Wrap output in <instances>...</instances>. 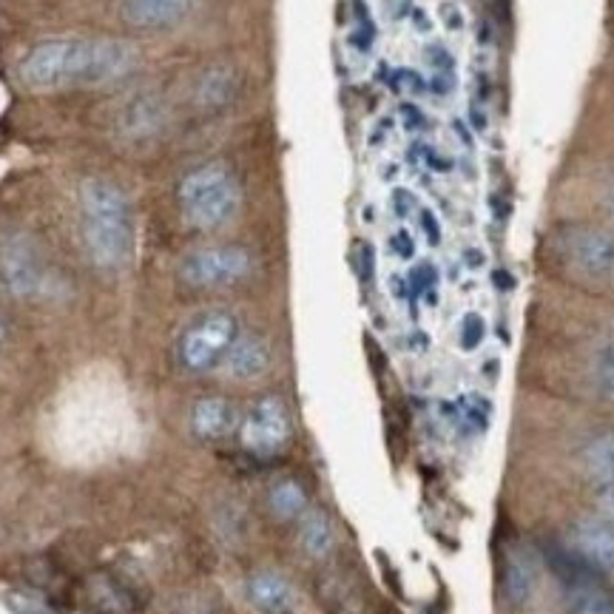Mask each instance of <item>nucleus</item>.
Segmentation results:
<instances>
[{
	"instance_id": "1",
	"label": "nucleus",
	"mask_w": 614,
	"mask_h": 614,
	"mask_svg": "<svg viewBox=\"0 0 614 614\" xmlns=\"http://www.w3.org/2000/svg\"><path fill=\"white\" fill-rule=\"evenodd\" d=\"M140 64L132 43L112 37H60L37 43L21 60V80L35 91L109 86L126 80Z\"/></svg>"
},
{
	"instance_id": "2",
	"label": "nucleus",
	"mask_w": 614,
	"mask_h": 614,
	"mask_svg": "<svg viewBox=\"0 0 614 614\" xmlns=\"http://www.w3.org/2000/svg\"><path fill=\"white\" fill-rule=\"evenodd\" d=\"M83 239L91 262L120 271L134 253V214L128 196L109 180L91 177L80 185Z\"/></svg>"
},
{
	"instance_id": "3",
	"label": "nucleus",
	"mask_w": 614,
	"mask_h": 614,
	"mask_svg": "<svg viewBox=\"0 0 614 614\" xmlns=\"http://www.w3.org/2000/svg\"><path fill=\"white\" fill-rule=\"evenodd\" d=\"M182 214L194 228H219L239 211V185L225 166H200L180 182Z\"/></svg>"
},
{
	"instance_id": "4",
	"label": "nucleus",
	"mask_w": 614,
	"mask_h": 614,
	"mask_svg": "<svg viewBox=\"0 0 614 614\" xmlns=\"http://www.w3.org/2000/svg\"><path fill=\"white\" fill-rule=\"evenodd\" d=\"M239 325L225 310L196 319L180 339V362L191 373H208L225 362L230 344L237 342Z\"/></svg>"
},
{
	"instance_id": "5",
	"label": "nucleus",
	"mask_w": 614,
	"mask_h": 614,
	"mask_svg": "<svg viewBox=\"0 0 614 614\" xmlns=\"http://www.w3.org/2000/svg\"><path fill=\"white\" fill-rule=\"evenodd\" d=\"M251 253L245 248H203L180 262V276L191 287H228L251 273Z\"/></svg>"
},
{
	"instance_id": "6",
	"label": "nucleus",
	"mask_w": 614,
	"mask_h": 614,
	"mask_svg": "<svg viewBox=\"0 0 614 614\" xmlns=\"http://www.w3.org/2000/svg\"><path fill=\"white\" fill-rule=\"evenodd\" d=\"M242 447L253 455H273L280 453L291 439V416L280 398H259L257 405L248 410L242 427H239Z\"/></svg>"
},
{
	"instance_id": "7",
	"label": "nucleus",
	"mask_w": 614,
	"mask_h": 614,
	"mask_svg": "<svg viewBox=\"0 0 614 614\" xmlns=\"http://www.w3.org/2000/svg\"><path fill=\"white\" fill-rule=\"evenodd\" d=\"M43 285V268L35 245L26 237H12L0 248V287L14 299L35 296Z\"/></svg>"
},
{
	"instance_id": "8",
	"label": "nucleus",
	"mask_w": 614,
	"mask_h": 614,
	"mask_svg": "<svg viewBox=\"0 0 614 614\" xmlns=\"http://www.w3.org/2000/svg\"><path fill=\"white\" fill-rule=\"evenodd\" d=\"M566 253L589 276H614V239L603 230H572L566 239Z\"/></svg>"
},
{
	"instance_id": "9",
	"label": "nucleus",
	"mask_w": 614,
	"mask_h": 614,
	"mask_svg": "<svg viewBox=\"0 0 614 614\" xmlns=\"http://www.w3.org/2000/svg\"><path fill=\"white\" fill-rule=\"evenodd\" d=\"M168 109L157 94L151 91H143V94H134L117 114V132L126 137V140H148L154 134H160L166 128Z\"/></svg>"
},
{
	"instance_id": "10",
	"label": "nucleus",
	"mask_w": 614,
	"mask_h": 614,
	"mask_svg": "<svg viewBox=\"0 0 614 614\" xmlns=\"http://www.w3.org/2000/svg\"><path fill=\"white\" fill-rule=\"evenodd\" d=\"M194 9V0H120V18L134 29H171Z\"/></svg>"
},
{
	"instance_id": "11",
	"label": "nucleus",
	"mask_w": 614,
	"mask_h": 614,
	"mask_svg": "<svg viewBox=\"0 0 614 614\" xmlns=\"http://www.w3.org/2000/svg\"><path fill=\"white\" fill-rule=\"evenodd\" d=\"M225 373L239 382H251L259 378L271 367V348L262 336L257 333H239L237 342L230 344L228 356H225Z\"/></svg>"
},
{
	"instance_id": "12",
	"label": "nucleus",
	"mask_w": 614,
	"mask_h": 614,
	"mask_svg": "<svg viewBox=\"0 0 614 614\" xmlns=\"http://www.w3.org/2000/svg\"><path fill=\"white\" fill-rule=\"evenodd\" d=\"M237 427V410L228 398L208 396L191 407V433L203 441H223Z\"/></svg>"
},
{
	"instance_id": "13",
	"label": "nucleus",
	"mask_w": 614,
	"mask_h": 614,
	"mask_svg": "<svg viewBox=\"0 0 614 614\" xmlns=\"http://www.w3.org/2000/svg\"><path fill=\"white\" fill-rule=\"evenodd\" d=\"M575 549L592 566L614 569V524L609 521H580L572 530Z\"/></svg>"
},
{
	"instance_id": "14",
	"label": "nucleus",
	"mask_w": 614,
	"mask_h": 614,
	"mask_svg": "<svg viewBox=\"0 0 614 614\" xmlns=\"http://www.w3.org/2000/svg\"><path fill=\"white\" fill-rule=\"evenodd\" d=\"M566 612L569 614H614V592L598 578L566 583Z\"/></svg>"
},
{
	"instance_id": "15",
	"label": "nucleus",
	"mask_w": 614,
	"mask_h": 614,
	"mask_svg": "<svg viewBox=\"0 0 614 614\" xmlns=\"http://www.w3.org/2000/svg\"><path fill=\"white\" fill-rule=\"evenodd\" d=\"M248 598L268 614L287 612L294 606V587L276 572H257L248 580Z\"/></svg>"
},
{
	"instance_id": "16",
	"label": "nucleus",
	"mask_w": 614,
	"mask_h": 614,
	"mask_svg": "<svg viewBox=\"0 0 614 614\" xmlns=\"http://www.w3.org/2000/svg\"><path fill=\"white\" fill-rule=\"evenodd\" d=\"M234 94H237V77H234L230 69H225V66L208 69L196 80L194 100L196 105H203V109H219V105L228 103Z\"/></svg>"
},
{
	"instance_id": "17",
	"label": "nucleus",
	"mask_w": 614,
	"mask_h": 614,
	"mask_svg": "<svg viewBox=\"0 0 614 614\" xmlns=\"http://www.w3.org/2000/svg\"><path fill=\"white\" fill-rule=\"evenodd\" d=\"M532 589H535V566L526 555L521 552H512L507 558V572H503V592H507V601L512 606H524L532 598Z\"/></svg>"
},
{
	"instance_id": "18",
	"label": "nucleus",
	"mask_w": 614,
	"mask_h": 614,
	"mask_svg": "<svg viewBox=\"0 0 614 614\" xmlns=\"http://www.w3.org/2000/svg\"><path fill=\"white\" fill-rule=\"evenodd\" d=\"M333 524H330V518L325 512H310L302 521L299 544L310 558H325L333 549Z\"/></svg>"
},
{
	"instance_id": "19",
	"label": "nucleus",
	"mask_w": 614,
	"mask_h": 614,
	"mask_svg": "<svg viewBox=\"0 0 614 614\" xmlns=\"http://www.w3.org/2000/svg\"><path fill=\"white\" fill-rule=\"evenodd\" d=\"M583 461H587V473L592 481L601 484L603 489L614 487V433L594 439L583 453Z\"/></svg>"
},
{
	"instance_id": "20",
	"label": "nucleus",
	"mask_w": 614,
	"mask_h": 614,
	"mask_svg": "<svg viewBox=\"0 0 614 614\" xmlns=\"http://www.w3.org/2000/svg\"><path fill=\"white\" fill-rule=\"evenodd\" d=\"M268 501H271V510L276 512L282 521H294V518H299L307 507L305 489H302L296 481H291V478L273 484Z\"/></svg>"
},
{
	"instance_id": "21",
	"label": "nucleus",
	"mask_w": 614,
	"mask_h": 614,
	"mask_svg": "<svg viewBox=\"0 0 614 614\" xmlns=\"http://www.w3.org/2000/svg\"><path fill=\"white\" fill-rule=\"evenodd\" d=\"M489 412H492V407H489L487 398L464 396L455 401V424L469 435L481 433L489 421Z\"/></svg>"
},
{
	"instance_id": "22",
	"label": "nucleus",
	"mask_w": 614,
	"mask_h": 614,
	"mask_svg": "<svg viewBox=\"0 0 614 614\" xmlns=\"http://www.w3.org/2000/svg\"><path fill=\"white\" fill-rule=\"evenodd\" d=\"M481 342H484V319L478 314L464 316V321H461V344H464L467 350H475Z\"/></svg>"
},
{
	"instance_id": "23",
	"label": "nucleus",
	"mask_w": 614,
	"mask_h": 614,
	"mask_svg": "<svg viewBox=\"0 0 614 614\" xmlns=\"http://www.w3.org/2000/svg\"><path fill=\"white\" fill-rule=\"evenodd\" d=\"M7 601H9V609H12L14 614H52L49 609L43 606V601L32 598V594L14 592V594H9Z\"/></svg>"
},
{
	"instance_id": "24",
	"label": "nucleus",
	"mask_w": 614,
	"mask_h": 614,
	"mask_svg": "<svg viewBox=\"0 0 614 614\" xmlns=\"http://www.w3.org/2000/svg\"><path fill=\"white\" fill-rule=\"evenodd\" d=\"M601 373H603V382H606V387L614 393V344L606 350V353H603Z\"/></svg>"
},
{
	"instance_id": "25",
	"label": "nucleus",
	"mask_w": 614,
	"mask_h": 614,
	"mask_svg": "<svg viewBox=\"0 0 614 614\" xmlns=\"http://www.w3.org/2000/svg\"><path fill=\"white\" fill-rule=\"evenodd\" d=\"M601 515H603V521L614 524V487L603 489L601 492Z\"/></svg>"
},
{
	"instance_id": "26",
	"label": "nucleus",
	"mask_w": 614,
	"mask_h": 614,
	"mask_svg": "<svg viewBox=\"0 0 614 614\" xmlns=\"http://www.w3.org/2000/svg\"><path fill=\"white\" fill-rule=\"evenodd\" d=\"M393 242H396L398 257H412V239L407 237V234H398V237L393 239Z\"/></svg>"
},
{
	"instance_id": "27",
	"label": "nucleus",
	"mask_w": 614,
	"mask_h": 614,
	"mask_svg": "<svg viewBox=\"0 0 614 614\" xmlns=\"http://www.w3.org/2000/svg\"><path fill=\"white\" fill-rule=\"evenodd\" d=\"M421 219H424V228H427V234H430V239H439V225H433L435 219L430 217V214H424Z\"/></svg>"
},
{
	"instance_id": "28",
	"label": "nucleus",
	"mask_w": 614,
	"mask_h": 614,
	"mask_svg": "<svg viewBox=\"0 0 614 614\" xmlns=\"http://www.w3.org/2000/svg\"><path fill=\"white\" fill-rule=\"evenodd\" d=\"M3 336H7V328H3V321H0V344H3Z\"/></svg>"
},
{
	"instance_id": "29",
	"label": "nucleus",
	"mask_w": 614,
	"mask_h": 614,
	"mask_svg": "<svg viewBox=\"0 0 614 614\" xmlns=\"http://www.w3.org/2000/svg\"><path fill=\"white\" fill-rule=\"evenodd\" d=\"M609 208H612V219H614V189H612V200H609Z\"/></svg>"
},
{
	"instance_id": "30",
	"label": "nucleus",
	"mask_w": 614,
	"mask_h": 614,
	"mask_svg": "<svg viewBox=\"0 0 614 614\" xmlns=\"http://www.w3.org/2000/svg\"><path fill=\"white\" fill-rule=\"evenodd\" d=\"M276 614H287V612H276Z\"/></svg>"
}]
</instances>
